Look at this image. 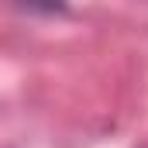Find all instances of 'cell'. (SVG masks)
<instances>
[{
	"label": "cell",
	"mask_w": 148,
	"mask_h": 148,
	"mask_svg": "<svg viewBox=\"0 0 148 148\" xmlns=\"http://www.w3.org/2000/svg\"><path fill=\"white\" fill-rule=\"evenodd\" d=\"M17 7H24V10H31V14H45V17H52V14H69V0H17Z\"/></svg>",
	"instance_id": "6da1fadb"
}]
</instances>
